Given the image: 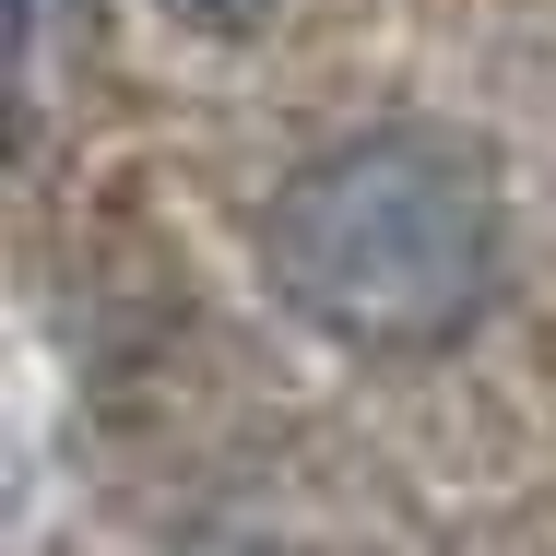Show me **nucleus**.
I'll list each match as a JSON object with an SVG mask.
<instances>
[{
  "label": "nucleus",
  "mask_w": 556,
  "mask_h": 556,
  "mask_svg": "<svg viewBox=\"0 0 556 556\" xmlns=\"http://www.w3.org/2000/svg\"><path fill=\"white\" fill-rule=\"evenodd\" d=\"M261 285L343 355H450L509 285V178L462 118H367L273 178Z\"/></svg>",
  "instance_id": "nucleus-1"
},
{
  "label": "nucleus",
  "mask_w": 556,
  "mask_h": 556,
  "mask_svg": "<svg viewBox=\"0 0 556 556\" xmlns=\"http://www.w3.org/2000/svg\"><path fill=\"white\" fill-rule=\"evenodd\" d=\"M273 12H285V0H166V24H190V36H214V48H249Z\"/></svg>",
  "instance_id": "nucleus-2"
}]
</instances>
